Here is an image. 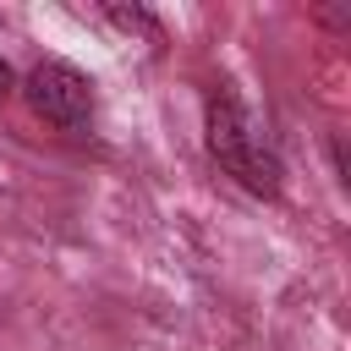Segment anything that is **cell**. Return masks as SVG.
<instances>
[{
	"mask_svg": "<svg viewBox=\"0 0 351 351\" xmlns=\"http://www.w3.org/2000/svg\"><path fill=\"white\" fill-rule=\"evenodd\" d=\"M203 132H208V154L225 165V176H236L247 192L258 197H280L285 186V170H280V154L247 126L241 104L230 93H214L208 110H203Z\"/></svg>",
	"mask_w": 351,
	"mask_h": 351,
	"instance_id": "1",
	"label": "cell"
},
{
	"mask_svg": "<svg viewBox=\"0 0 351 351\" xmlns=\"http://www.w3.org/2000/svg\"><path fill=\"white\" fill-rule=\"evenodd\" d=\"M27 104L60 126V132H82L93 121V77L77 71L71 60H38L27 71Z\"/></svg>",
	"mask_w": 351,
	"mask_h": 351,
	"instance_id": "2",
	"label": "cell"
},
{
	"mask_svg": "<svg viewBox=\"0 0 351 351\" xmlns=\"http://www.w3.org/2000/svg\"><path fill=\"white\" fill-rule=\"evenodd\" d=\"M104 16H110L115 27H126V33H143L148 44H159V22H154L143 5H132V11H126V5H104Z\"/></svg>",
	"mask_w": 351,
	"mask_h": 351,
	"instance_id": "3",
	"label": "cell"
},
{
	"mask_svg": "<svg viewBox=\"0 0 351 351\" xmlns=\"http://www.w3.org/2000/svg\"><path fill=\"white\" fill-rule=\"evenodd\" d=\"M5 93H11V66L0 60V99H5Z\"/></svg>",
	"mask_w": 351,
	"mask_h": 351,
	"instance_id": "4",
	"label": "cell"
}]
</instances>
